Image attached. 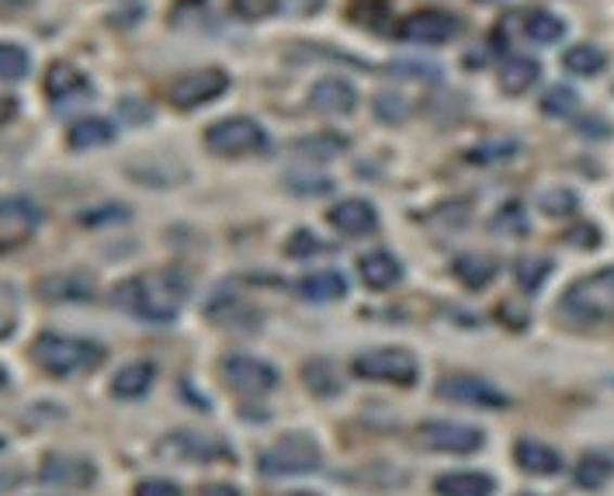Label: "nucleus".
<instances>
[{"mask_svg": "<svg viewBox=\"0 0 614 496\" xmlns=\"http://www.w3.org/2000/svg\"><path fill=\"white\" fill-rule=\"evenodd\" d=\"M184 298H188V281L174 268H156L146 275L126 278L118 281L112 292V303L118 309H126L150 323H170L174 316H178V309L184 306Z\"/></svg>", "mask_w": 614, "mask_h": 496, "instance_id": "f257e3e1", "label": "nucleus"}, {"mask_svg": "<svg viewBox=\"0 0 614 496\" xmlns=\"http://www.w3.org/2000/svg\"><path fill=\"white\" fill-rule=\"evenodd\" d=\"M31 358L42 365L49 376H77L84 368H94L104 358V347L94 341H80V336H63V333H39L31 341Z\"/></svg>", "mask_w": 614, "mask_h": 496, "instance_id": "f03ea898", "label": "nucleus"}, {"mask_svg": "<svg viewBox=\"0 0 614 496\" xmlns=\"http://www.w3.org/2000/svg\"><path fill=\"white\" fill-rule=\"evenodd\" d=\"M205 147L216 156H247V153H268L271 150V136L265 132V126L247 115L236 118H222L213 122L205 129Z\"/></svg>", "mask_w": 614, "mask_h": 496, "instance_id": "7ed1b4c3", "label": "nucleus"}, {"mask_svg": "<svg viewBox=\"0 0 614 496\" xmlns=\"http://www.w3.org/2000/svg\"><path fill=\"white\" fill-rule=\"evenodd\" d=\"M563 309L576 320H614V268L573 281L563 295Z\"/></svg>", "mask_w": 614, "mask_h": 496, "instance_id": "20e7f679", "label": "nucleus"}, {"mask_svg": "<svg viewBox=\"0 0 614 496\" xmlns=\"http://www.w3.org/2000/svg\"><path fill=\"white\" fill-rule=\"evenodd\" d=\"M323 462L320 455V445L309 437V434H285L282 441H274V445L260 455V472L268 475V480H278V475H303V472H316Z\"/></svg>", "mask_w": 614, "mask_h": 496, "instance_id": "39448f33", "label": "nucleus"}, {"mask_svg": "<svg viewBox=\"0 0 614 496\" xmlns=\"http://www.w3.org/2000/svg\"><path fill=\"white\" fill-rule=\"evenodd\" d=\"M355 376L368 382H393V385H413L420 376V365L410 351L402 347H379L364 351L355 358Z\"/></svg>", "mask_w": 614, "mask_h": 496, "instance_id": "423d86ee", "label": "nucleus"}, {"mask_svg": "<svg viewBox=\"0 0 614 496\" xmlns=\"http://www.w3.org/2000/svg\"><path fill=\"white\" fill-rule=\"evenodd\" d=\"M226 87H230V77H226L222 69H195V74H184L167 87V101L178 112H191L222 98Z\"/></svg>", "mask_w": 614, "mask_h": 496, "instance_id": "0eeeda50", "label": "nucleus"}, {"mask_svg": "<svg viewBox=\"0 0 614 496\" xmlns=\"http://www.w3.org/2000/svg\"><path fill=\"white\" fill-rule=\"evenodd\" d=\"M396 35L402 42H417V46H445L459 35V17L448 11H413L399 22Z\"/></svg>", "mask_w": 614, "mask_h": 496, "instance_id": "6e6552de", "label": "nucleus"}, {"mask_svg": "<svg viewBox=\"0 0 614 496\" xmlns=\"http://www.w3.org/2000/svg\"><path fill=\"white\" fill-rule=\"evenodd\" d=\"M39 480L46 486H60V489H87L98 480V466L84 455L49 452L39 466Z\"/></svg>", "mask_w": 614, "mask_h": 496, "instance_id": "1a4fd4ad", "label": "nucleus"}, {"mask_svg": "<svg viewBox=\"0 0 614 496\" xmlns=\"http://www.w3.org/2000/svg\"><path fill=\"white\" fill-rule=\"evenodd\" d=\"M420 445L431 452H451V455H469L483 448V431L479 428H465V423H448V420H427L420 423Z\"/></svg>", "mask_w": 614, "mask_h": 496, "instance_id": "9d476101", "label": "nucleus"}, {"mask_svg": "<svg viewBox=\"0 0 614 496\" xmlns=\"http://www.w3.org/2000/svg\"><path fill=\"white\" fill-rule=\"evenodd\" d=\"M222 376L236 393H247V396H260L278 385V371L268 361L251 358V354H230V358L222 361Z\"/></svg>", "mask_w": 614, "mask_h": 496, "instance_id": "9b49d317", "label": "nucleus"}, {"mask_svg": "<svg viewBox=\"0 0 614 496\" xmlns=\"http://www.w3.org/2000/svg\"><path fill=\"white\" fill-rule=\"evenodd\" d=\"M437 393L451 403H465V406H483V410H500L511 399L507 393H500L497 385H489L486 379H476V376H448L437 382Z\"/></svg>", "mask_w": 614, "mask_h": 496, "instance_id": "f8f14e48", "label": "nucleus"}, {"mask_svg": "<svg viewBox=\"0 0 614 496\" xmlns=\"http://www.w3.org/2000/svg\"><path fill=\"white\" fill-rule=\"evenodd\" d=\"M161 455L167 458H184V462H216V458H230V448L222 441L195 434V431H178L161 441Z\"/></svg>", "mask_w": 614, "mask_h": 496, "instance_id": "ddd939ff", "label": "nucleus"}, {"mask_svg": "<svg viewBox=\"0 0 614 496\" xmlns=\"http://www.w3.org/2000/svg\"><path fill=\"white\" fill-rule=\"evenodd\" d=\"M330 222L333 229H341L344 237H368L379 229V212L364 199H344L330 208Z\"/></svg>", "mask_w": 614, "mask_h": 496, "instance_id": "4468645a", "label": "nucleus"}, {"mask_svg": "<svg viewBox=\"0 0 614 496\" xmlns=\"http://www.w3.org/2000/svg\"><path fill=\"white\" fill-rule=\"evenodd\" d=\"M358 104L355 87L341 77H323L316 80V87L309 91V109L320 112V115H350Z\"/></svg>", "mask_w": 614, "mask_h": 496, "instance_id": "2eb2a0df", "label": "nucleus"}, {"mask_svg": "<svg viewBox=\"0 0 614 496\" xmlns=\"http://www.w3.org/2000/svg\"><path fill=\"white\" fill-rule=\"evenodd\" d=\"M358 275L364 278V285L372 292H385L402 281V264L389 251H372L358 260Z\"/></svg>", "mask_w": 614, "mask_h": 496, "instance_id": "dca6fc26", "label": "nucleus"}, {"mask_svg": "<svg viewBox=\"0 0 614 496\" xmlns=\"http://www.w3.org/2000/svg\"><path fill=\"white\" fill-rule=\"evenodd\" d=\"M451 271H455V278H459L465 289H486L489 281L497 278L500 260H497L494 254H472V251H469V254L455 257Z\"/></svg>", "mask_w": 614, "mask_h": 496, "instance_id": "f3484780", "label": "nucleus"}, {"mask_svg": "<svg viewBox=\"0 0 614 496\" xmlns=\"http://www.w3.org/2000/svg\"><path fill=\"white\" fill-rule=\"evenodd\" d=\"M39 292L49 303H87V298H94V285L91 278H80V275H52V278H42L39 281Z\"/></svg>", "mask_w": 614, "mask_h": 496, "instance_id": "a211bd4d", "label": "nucleus"}, {"mask_svg": "<svg viewBox=\"0 0 614 496\" xmlns=\"http://www.w3.org/2000/svg\"><path fill=\"white\" fill-rule=\"evenodd\" d=\"M514 458H517V466L532 475H552L563 469V455L549 445H541V441H528V437L517 441Z\"/></svg>", "mask_w": 614, "mask_h": 496, "instance_id": "6ab92c4d", "label": "nucleus"}, {"mask_svg": "<svg viewBox=\"0 0 614 496\" xmlns=\"http://www.w3.org/2000/svg\"><path fill=\"white\" fill-rule=\"evenodd\" d=\"M153 379H156V368H153L150 361H132V365H126V368L115 371L112 393H115L118 399H139V396L150 393Z\"/></svg>", "mask_w": 614, "mask_h": 496, "instance_id": "aec40b11", "label": "nucleus"}, {"mask_svg": "<svg viewBox=\"0 0 614 496\" xmlns=\"http://www.w3.org/2000/svg\"><path fill=\"white\" fill-rule=\"evenodd\" d=\"M87 77L80 74V69L74 63H52L49 66V74H46V94L52 101H69V98H77L87 91Z\"/></svg>", "mask_w": 614, "mask_h": 496, "instance_id": "412c9836", "label": "nucleus"}, {"mask_svg": "<svg viewBox=\"0 0 614 496\" xmlns=\"http://www.w3.org/2000/svg\"><path fill=\"white\" fill-rule=\"evenodd\" d=\"M538 77H541L538 60L521 56V52H514V56H507L503 66H500V87H503L507 94H524Z\"/></svg>", "mask_w": 614, "mask_h": 496, "instance_id": "4be33fe9", "label": "nucleus"}, {"mask_svg": "<svg viewBox=\"0 0 614 496\" xmlns=\"http://www.w3.org/2000/svg\"><path fill=\"white\" fill-rule=\"evenodd\" d=\"M115 139V126L108 118H98V115H87L80 122H74L66 132V143L74 150H87V147H104Z\"/></svg>", "mask_w": 614, "mask_h": 496, "instance_id": "5701e85b", "label": "nucleus"}, {"mask_svg": "<svg viewBox=\"0 0 614 496\" xmlns=\"http://www.w3.org/2000/svg\"><path fill=\"white\" fill-rule=\"evenodd\" d=\"M442 496H489L494 493V480L486 472H448L434 483Z\"/></svg>", "mask_w": 614, "mask_h": 496, "instance_id": "b1692460", "label": "nucleus"}, {"mask_svg": "<svg viewBox=\"0 0 614 496\" xmlns=\"http://www.w3.org/2000/svg\"><path fill=\"white\" fill-rule=\"evenodd\" d=\"M299 292L312 303H333V298H344L347 295V281L341 271H316L299 278Z\"/></svg>", "mask_w": 614, "mask_h": 496, "instance_id": "393cba45", "label": "nucleus"}, {"mask_svg": "<svg viewBox=\"0 0 614 496\" xmlns=\"http://www.w3.org/2000/svg\"><path fill=\"white\" fill-rule=\"evenodd\" d=\"M552 268H555V264H552L549 257L524 254V257H517V264H514V278H517V285H521L524 292H538L541 285H546V278L552 275Z\"/></svg>", "mask_w": 614, "mask_h": 496, "instance_id": "a878e982", "label": "nucleus"}, {"mask_svg": "<svg viewBox=\"0 0 614 496\" xmlns=\"http://www.w3.org/2000/svg\"><path fill=\"white\" fill-rule=\"evenodd\" d=\"M524 35L535 39V42H541V46H552V42H559L566 35V25L549 11H532L528 17H524Z\"/></svg>", "mask_w": 614, "mask_h": 496, "instance_id": "bb28decb", "label": "nucleus"}, {"mask_svg": "<svg viewBox=\"0 0 614 496\" xmlns=\"http://www.w3.org/2000/svg\"><path fill=\"white\" fill-rule=\"evenodd\" d=\"M604 66H607V56L598 46L584 42V46H573L566 52V69H570V74H576V77H598Z\"/></svg>", "mask_w": 614, "mask_h": 496, "instance_id": "cd10ccee", "label": "nucleus"}, {"mask_svg": "<svg viewBox=\"0 0 614 496\" xmlns=\"http://www.w3.org/2000/svg\"><path fill=\"white\" fill-rule=\"evenodd\" d=\"M614 475V462L607 455H598V452H590L580 466H576V486H584V489H601L607 480Z\"/></svg>", "mask_w": 614, "mask_h": 496, "instance_id": "c85d7f7f", "label": "nucleus"}, {"mask_svg": "<svg viewBox=\"0 0 614 496\" xmlns=\"http://www.w3.org/2000/svg\"><path fill=\"white\" fill-rule=\"evenodd\" d=\"M0 219L4 222H22L25 229H35L42 219V208L35 205L31 199H22V194H8L0 199Z\"/></svg>", "mask_w": 614, "mask_h": 496, "instance_id": "c756f323", "label": "nucleus"}, {"mask_svg": "<svg viewBox=\"0 0 614 496\" xmlns=\"http://www.w3.org/2000/svg\"><path fill=\"white\" fill-rule=\"evenodd\" d=\"M28 74V52L22 46L0 42V80H22Z\"/></svg>", "mask_w": 614, "mask_h": 496, "instance_id": "7c9ffc66", "label": "nucleus"}, {"mask_svg": "<svg viewBox=\"0 0 614 496\" xmlns=\"http://www.w3.org/2000/svg\"><path fill=\"white\" fill-rule=\"evenodd\" d=\"M344 150H347V139L344 136H312V139H299V143H295V153L320 156V161H327V156H337Z\"/></svg>", "mask_w": 614, "mask_h": 496, "instance_id": "2f4dec72", "label": "nucleus"}, {"mask_svg": "<svg viewBox=\"0 0 614 496\" xmlns=\"http://www.w3.org/2000/svg\"><path fill=\"white\" fill-rule=\"evenodd\" d=\"M576 94L570 91V87H552V91L541 98V115L549 118H573L576 115Z\"/></svg>", "mask_w": 614, "mask_h": 496, "instance_id": "473e14b6", "label": "nucleus"}, {"mask_svg": "<svg viewBox=\"0 0 614 496\" xmlns=\"http://www.w3.org/2000/svg\"><path fill=\"white\" fill-rule=\"evenodd\" d=\"M576 194L570 191V188H552V191H546L538 199V208L546 212V216H552V219H559V216H570V212H576Z\"/></svg>", "mask_w": 614, "mask_h": 496, "instance_id": "72a5a7b5", "label": "nucleus"}, {"mask_svg": "<svg viewBox=\"0 0 614 496\" xmlns=\"http://www.w3.org/2000/svg\"><path fill=\"white\" fill-rule=\"evenodd\" d=\"M323 251H327V243L316 237V233H309V229H295V233L289 237V243H285V254L295 257V260L316 257V254H323Z\"/></svg>", "mask_w": 614, "mask_h": 496, "instance_id": "f704fd0d", "label": "nucleus"}, {"mask_svg": "<svg viewBox=\"0 0 614 496\" xmlns=\"http://www.w3.org/2000/svg\"><path fill=\"white\" fill-rule=\"evenodd\" d=\"M494 229H497V233L524 237V233H528V219H524V208H521L517 202H511L507 208H500L497 219H494Z\"/></svg>", "mask_w": 614, "mask_h": 496, "instance_id": "c9c22d12", "label": "nucleus"}, {"mask_svg": "<svg viewBox=\"0 0 614 496\" xmlns=\"http://www.w3.org/2000/svg\"><path fill=\"white\" fill-rule=\"evenodd\" d=\"M517 153V143H511V139H489V143H483L479 150L469 153V161L476 164H497V161H507V156Z\"/></svg>", "mask_w": 614, "mask_h": 496, "instance_id": "e433bc0d", "label": "nucleus"}, {"mask_svg": "<svg viewBox=\"0 0 614 496\" xmlns=\"http://www.w3.org/2000/svg\"><path fill=\"white\" fill-rule=\"evenodd\" d=\"M306 382H309L320 396H333V393L341 389V379L333 376L327 361H312V365L306 368Z\"/></svg>", "mask_w": 614, "mask_h": 496, "instance_id": "4c0bfd02", "label": "nucleus"}, {"mask_svg": "<svg viewBox=\"0 0 614 496\" xmlns=\"http://www.w3.org/2000/svg\"><path fill=\"white\" fill-rule=\"evenodd\" d=\"M278 4H282V0H230V11L243 17V22H260V17L274 14Z\"/></svg>", "mask_w": 614, "mask_h": 496, "instance_id": "58836bf2", "label": "nucleus"}, {"mask_svg": "<svg viewBox=\"0 0 614 496\" xmlns=\"http://www.w3.org/2000/svg\"><path fill=\"white\" fill-rule=\"evenodd\" d=\"M17 327V295L11 285H0V341L11 336Z\"/></svg>", "mask_w": 614, "mask_h": 496, "instance_id": "ea45409f", "label": "nucleus"}, {"mask_svg": "<svg viewBox=\"0 0 614 496\" xmlns=\"http://www.w3.org/2000/svg\"><path fill=\"white\" fill-rule=\"evenodd\" d=\"M566 243H576V246H598L601 243V233H598V226L593 222H584V226H576L566 233Z\"/></svg>", "mask_w": 614, "mask_h": 496, "instance_id": "a19ab883", "label": "nucleus"}, {"mask_svg": "<svg viewBox=\"0 0 614 496\" xmlns=\"http://www.w3.org/2000/svg\"><path fill=\"white\" fill-rule=\"evenodd\" d=\"M136 496H181V489L167 480H146L136 486Z\"/></svg>", "mask_w": 614, "mask_h": 496, "instance_id": "79ce46f5", "label": "nucleus"}, {"mask_svg": "<svg viewBox=\"0 0 614 496\" xmlns=\"http://www.w3.org/2000/svg\"><path fill=\"white\" fill-rule=\"evenodd\" d=\"M126 216H129L126 208L108 205V208H101V212H84V222H87V226H98L101 219H126Z\"/></svg>", "mask_w": 614, "mask_h": 496, "instance_id": "37998d69", "label": "nucleus"}, {"mask_svg": "<svg viewBox=\"0 0 614 496\" xmlns=\"http://www.w3.org/2000/svg\"><path fill=\"white\" fill-rule=\"evenodd\" d=\"M199 496H240L233 486H226V483H213V486H205Z\"/></svg>", "mask_w": 614, "mask_h": 496, "instance_id": "c03bdc74", "label": "nucleus"}, {"mask_svg": "<svg viewBox=\"0 0 614 496\" xmlns=\"http://www.w3.org/2000/svg\"><path fill=\"white\" fill-rule=\"evenodd\" d=\"M11 112H14V101H11V98H8V101L0 98V122H4V118H11Z\"/></svg>", "mask_w": 614, "mask_h": 496, "instance_id": "a18cd8bd", "label": "nucleus"}, {"mask_svg": "<svg viewBox=\"0 0 614 496\" xmlns=\"http://www.w3.org/2000/svg\"><path fill=\"white\" fill-rule=\"evenodd\" d=\"M8 382H11V379H8V371H4V368H0V389H4Z\"/></svg>", "mask_w": 614, "mask_h": 496, "instance_id": "49530a36", "label": "nucleus"}, {"mask_svg": "<svg viewBox=\"0 0 614 496\" xmlns=\"http://www.w3.org/2000/svg\"><path fill=\"white\" fill-rule=\"evenodd\" d=\"M4 448H8V441H4V437H0V452H4Z\"/></svg>", "mask_w": 614, "mask_h": 496, "instance_id": "de8ad7c7", "label": "nucleus"}, {"mask_svg": "<svg viewBox=\"0 0 614 496\" xmlns=\"http://www.w3.org/2000/svg\"><path fill=\"white\" fill-rule=\"evenodd\" d=\"M295 496H312V493H295Z\"/></svg>", "mask_w": 614, "mask_h": 496, "instance_id": "09e8293b", "label": "nucleus"}]
</instances>
